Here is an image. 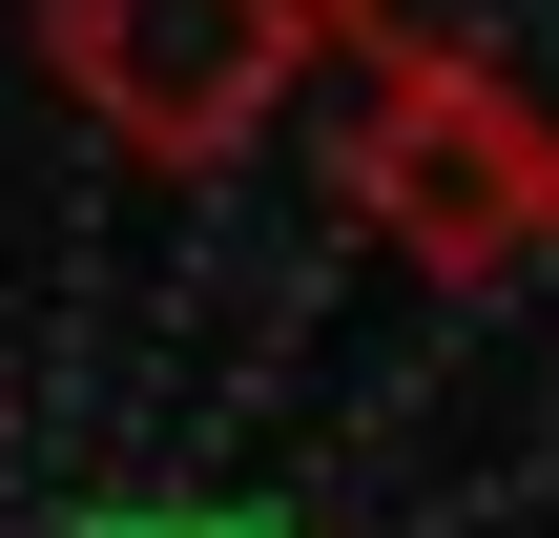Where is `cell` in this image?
I'll return each mask as SVG.
<instances>
[{
    "mask_svg": "<svg viewBox=\"0 0 559 538\" xmlns=\"http://www.w3.org/2000/svg\"><path fill=\"white\" fill-rule=\"evenodd\" d=\"M311 41H332V0H41L62 104H83L124 166H228V145L290 104Z\"/></svg>",
    "mask_w": 559,
    "mask_h": 538,
    "instance_id": "obj_1",
    "label": "cell"
},
{
    "mask_svg": "<svg viewBox=\"0 0 559 538\" xmlns=\"http://www.w3.org/2000/svg\"><path fill=\"white\" fill-rule=\"evenodd\" d=\"M332 41H373L394 83H477L559 166V0H332Z\"/></svg>",
    "mask_w": 559,
    "mask_h": 538,
    "instance_id": "obj_3",
    "label": "cell"
},
{
    "mask_svg": "<svg viewBox=\"0 0 559 538\" xmlns=\"http://www.w3.org/2000/svg\"><path fill=\"white\" fill-rule=\"evenodd\" d=\"M83 538H290V518H249V498H124V518H83Z\"/></svg>",
    "mask_w": 559,
    "mask_h": 538,
    "instance_id": "obj_4",
    "label": "cell"
},
{
    "mask_svg": "<svg viewBox=\"0 0 559 538\" xmlns=\"http://www.w3.org/2000/svg\"><path fill=\"white\" fill-rule=\"evenodd\" d=\"M353 207H373V249H415L436 290H519V270H559V166L477 104V83H373Z\"/></svg>",
    "mask_w": 559,
    "mask_h": 538,
    "instance_id": "obj_2",
    "label": "cell"
}]
</instances>
